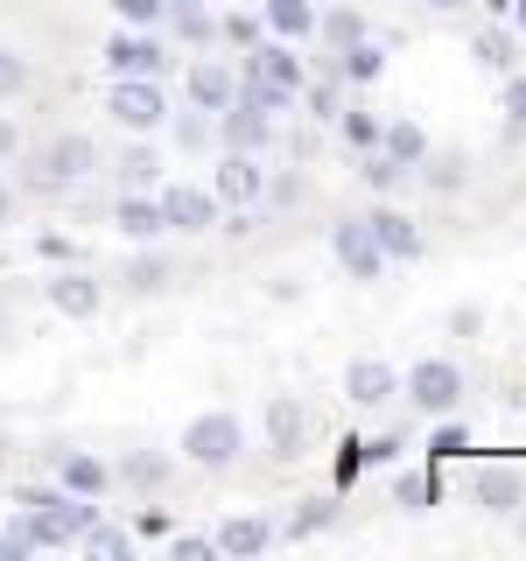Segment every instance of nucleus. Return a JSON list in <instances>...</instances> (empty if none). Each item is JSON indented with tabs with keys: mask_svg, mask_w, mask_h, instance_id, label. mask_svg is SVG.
Returning a JSON list of instances; mask_svg holds the SVG:
<instances>
[{
	"mask_svg": "<svg viewBox=\"0 0 526 561\" xmlns=\"http://www.w3.org/2000/svg\"><path fill=\"white\" fill-rule=\"evenodd\" d=\"M92 162H99V148L84 134H57L43 148V162H35V183L43 190H64V183H84V175H92Z\"/></svg>",
	"mask_w": 526,
	"mask_h": 561,
	"instance_id": "423d86ee",
	"label": "nucleus"
},
{
	"mask_svg": "<svg viewBox=\"0 0 526 561\" xmlns=\"http://www.w3.org/2000/svg\"><path fill=\"white\" fill-rule=\"evenodd\" d=\"M344 393L358 400V408H386V400L400 393V373H393L386 358H358V365L344 373Z\"/></svg>",
	"mask_w": 526,
	"mask_h": 561,
	"instance_id": "4468645a",
	"label": "nucleus"
},
{
	"mask_svg": "<svg viewBox=\"0 0 526 561\" xmlns=\"http://www.w3.org/2000/svg\"><path fill=\"white\" fill-rule=\"evenodd\" d=\"M119 183H127V190H155V183H162L155 148H127V154H119Z\"/></svg>",
	"mask_w": 526,
	"mask_h": 561,
	"instance_id": "c756f323",
	"label": "nucleus"
},
{
	"mask_svg": "<svg viewBox=\"0 0 526 561\" xmlns=\"http://www.w3.org/2000/svg\"><path fill=\"white\" fill-rule=\"evenodd\" d=\"M57 484L78 491V499H99V491L113 484V470H105L99 456H84V449H64V456H57Z\"/></svg>",
	"mask_w": 526,
	"mask_h": 561,
	"instance_id": "f3484780",
	"label": "nucleus"
},
{
	"mask_svg": "<svg viewBox=\"0 0 526 561\" xmlns=\"http://www.w3.org/2000/svg\"><path fill=\"white\" fill-rule=\"evenodd\" d=\"M428 8H443V14H449V8H464V0H428Z\"/></svg>",
	"mask_w": 526,
	"mask_h": 561,
	"instance_id": "5fc2aeb1",
	"label": "nucleus"
},
{
	"mask_svg": "<svg viewBox=\"0 0 526 561\" xmlns=\"http://www.w3.org/2000/svg\"><path fill=\"white\" fill-rule=\"evenodd\" d=\"M169 470H175V463H169L162 449H127V463H119L113 478L127 484V491H162V484H169Z\"/></svg>",
	"mask_w": 526,
	"mask_h": 561,
	"instance_id": "4be33fe9",
	"label": "nucleus"
},
{
	"mask_svg": "<svg viewBox=\"0 0 526 561\" xmlns=\"http://www.w3.org/2000/svg\"><path fill=\"white\" fill-rule=\"evenodd\" d=\"M183 92H190V105H197V113H225V105H232V92H239V78L225 64H197L183 78Z\"/></svg>",
	"mask_w": 526,
	"mask_h": 561,
	"instance_id": "dca6fc26",
	"label": "nucleus"
},
{
	"mask_svg": "<svg viewBox=\"0 0 526 561\" xmlns=\"http://www.w3.org/2000/svg\"><path fill=\"white\" fill-rule=\"evenodd\" d=\"M358 175H365V183L379 190V197H393V190L408 183V162H393L386 148H365V169H358Z\"/></svg>",
	"mask_w": 526,
	"mask_h": 561,
	"instance_id": "cd10ccee",
	"label": "nucleus"
},
{
	"mask_svg": "<svg viewBox=\"0 0 526 561\" xmlns=\"http://www.w3.org/2000/svg\"><path fill=\"white\" fill-rule=\"evenodd\" d=\"M302 443H309V414L295 408L288 393H274V400H267V449L295 463V456H302Z\"/></svg>",
	"mask_w": 526,
	"mask_h": 561,
	"instance_id": "ddd939ff",
	"label": "nucleus"
},
{
	"mask_svg": "<svg viewBox=\"0 0 526 561\" xmlns=\"http://www.w3.org/2000/svg\"><path fill=\"white\" fill-rule=\"evenodd\" d=\"M105 113H113L127 134H148V127H162V119H169V105H162V84H155V78H113Z\"/></svg>",
	"mask_w": 526,
	"mask_h": 561,
	"instance_id": "20e7f679",
	"label": "nucleus"
},
{
	"mask_svg": "<svg viewBox=\"0 0 526 561\" xmlns=\"http://www.w3.org/2000/svg\"><path fill=\"white\" fill-rule=\"evenodd\" d=\"M218 540H197V534H175V561H210Z\"/></svg>",
	"mask_w": 526,
	"mask_h": 561,
	"instance_id": "de8ad7c7",
	"label": "nucleus"
},
{
	"mask_svg": "<svg viewBox=\"0 0 526 561\" xmlns=\"http://www.w3.org/2000/svg\"><path fill=\"white\" fill-rule=\"evenodd\" d=\"M162 280H169V260L162 253H140L134 267H127V295H155Z\"/></svg>",
	"mask_w": 526,
	"mask_h": 561,
	"instance_id": "72a5a7b5",
	"label": "nucleus"
},
{
	"mask_svg": "<svg viewBox=\"0 0 526 561\" xmlns=\"http://www.w3.org/2000/svg\"><path fill=\"white\" fill-rule=\"evenodd\" d=\"M302 92H309V113H316V119H338V113H344V84H338V78L302 84Z\"/></svg>",
	"mask_w": 526,
	"mask_h": 561,
	"instance_id": "4c0bfd02",
	"label": "nucleus"
},
{
	"mask_svg": "<svg viewBox=\"0 0 526 561\" xmlns=\"http://www.w3.org/2000/svg\"><path fill=\"white\" fill-rule=\"evenodd\" d=\"M400 449H408V435L393 428V435H379V443H365V463H393Z\"/></svg>",
	"mask_w": 526,
	"mask_h": 561,
	"instance_id": "49530a36",
	"label": "nucleus"
},
{
	"mask_svg": "<svg viewBox=\"0 0 526 561\" xmlns=\"http://www.w3.org/2000/svg\"><path fill=\"white\" fill-rule=\"evenodd\" d=\"M14 92H28V64L14 49H0V99H14Z\"/></svg>",
	"mask_w": 526,
	"mask_h": 561,
	"instance_id": "a19ab883",
	"label": "nucleus"
},
{
	"mask_svg": "<svg viewBox=\"0 0 526 561\" xmlns=\"http://www.w3.org/2000/svg\"><path fill=\"white\" fill-rule=\"evenodd\" d=\"M330 253H338V267L351 280H379L386 253L373 245V232H365V218H338V232H330Z\"/></svg>",
	"mask_w": 526,
	"mask_h": 561,
	"instance_id": "0eeeda50",
	"label": "nucleus"
},
{
	"mask_svg": "<svg viewBox=\"0 0 526 561\" xmlns=\"http://www.w3.org/2000/svg\"><path fill=\"white\" fill-rule=\"evenodd\" d=\"M162 14H169V22H175V35H183L190 49L218 43V14H210L204 0H162Z\"/></svg>",
	"mask_w": 526,
	"mask_h": 561,
	"instance_id": "6ab92c4d",
	"label": "nucleus"
},
{
	"mask_svg": "<svg viewBox=\"0 0 526 561\" xmlns=\"http://www.w3.org/2000/svg\"><path fill=\"white\" fill-rule=\"evenodd\" d=\"M155 204H162V225H169V232H210V225H218V197H210V190L175 183Z\"/></svg>",
	"mask_w": 526,
	"mask_h": 561,
	"instance_id": "1a4fd4ad",
	"label": "nucleus"
},
{
	"mask_svg": "<svg viewBox=\"0 0 526 561\" xmlns=\"http://www.w3.org/2000/svg\"><path fill=\"white\" fill-rule=\"evenodd\" d=\"M78 548H92V554H113V561L127 554V561H134V534H119V526H99V519H92V534H84Z\"/></svg>",
	"mask_w": 526,
	"mask_h": 561,
	"instance_id": "c9c22d12",
	"label": "nucleus"
},
{
	"mask_svg": "<svg viewBox=\"0 0 526 561\" xmlns=\"http://www.w3.org/2000/svg\"><path fill=\"white\" fill-rule=\"evenodd\" d=\"M414 169H421V183H428L435 197H449V190L464 183V162H456V154H421Z\"/></svg>",
	"mask_w": 526,
	"mask_h": 561,
	"instance_id": "2f4dec72",
	"label": "nucleus"
},
{
	"mask_svg": "<svg viewBox=\"0 0 526 561\" xmlns=\"http://www.w3.org/2000/svg\"><path fill=\"white\" fill-rule=\"evenodd\" d=\"M358 478H365V443L351 435V443L338 449V484H358Z\"/></svg>",
	"mask_w": 526,
	"mask_h": 561,
	"instance_id": "79ce46f5",
	"label": "nucleus"
},
{
	"mask_svg": "<svg viewBox=\"0 0 526 561\" xmlns=\"http://www.w3.org/2000/svg\"><path fill=\"white\" fill-rule=\"evenodd\" d=\"M408 400L421 414H449L456 400H464V365H449V358H421L414 373H408Z\"/></svg>",
	"mask_w": 526,
	"mask_h": 561,
	"instance_id": "39448f33",
	"label": "nucleus"
},
{
	"mask_svg": "<svg viewBox=\"0 0 526 561\" xmlns=\"http://www.w3.org/2000/svg\"><path fill=\"white\" fill-rule=\"evenodd\" d=\"M0 554H8V548H0Z\"/></svg>",
	"mask_w": 526,
	"mask_h": 561,
	"instance_id": "6e6d98bb",
	"label": "nucleus"
},
{
	"mask_svg": "<svg viewBox=\"0 0 526 561\" xmlns=\"http://www.w3.org/2000/svg\"><path fill=\"white\" fill-rule=\"evenodd\" d=\"M379 148L393 154V162H408V169H414L421 154H428V134H421L414 119H386V127H379Z\"/></svg>",
	"mask_w": 526,
	"mask_h": 561,
	"instance_id": "b1692460",
	"label": "nucleus"
},
{
	"mask_svg": "<svg viewBox=\"0 0 526 561\" xmlns=\"http://www.w3.org/2000/svg\"><path fill=\"white\" fill-rule=\"evenodd\" d=\"M505 113L513 127H526V70H505Z\"/></svg>",
	"mask_w": 526,
	"mask_h": 561,
	"instance_id": "c03bdc74",
	"label": "nucleus"
},
{
	"mask_svg": "<svg viewBox=\"0 0 526 561\" xmlns=\"http://www.w3.org/2000/svg\"><path fill=\"white\" fill-rule=\"evenodd\" d=\"M113 14L127 28H148V22H162V0H113Z\"/></svg>",
	"mask_w": 526,
	"mask_h": 561,
	"instance_id": "ea45409f",
	"label": "nucleus"
},
{
	"mask_svg": "<svg viewBox=\"0 0 526 561\" xmlns=\"http://www.w3.org/2000/svg\"><path fill=\"white\" fill-rule=\"evenodd\" d=\"M365 232H373V245H379L386 260H421V232H414V218H408V210L379 204L373 218H365Z\"/></svg>",
	"mask_w": 526,
	"mask_h": 561,
	"instance_id": "f8f14e48",
	"label": "nucleus"
},
{
	"mask_svg": "<svg viewBox=\"0 0 526 561\" xmlns=\"http://www.w3.org/2000/svg\"><path fill=\"white\" fill-rule=\"evenodd\" d=\"M478 330H484V309H449V337H478Z\"/></svg>",
	"mask_w": 526,
	"mask_h": 561,
	"instance_id": "a18cd8bd",
	"label": "nucleus"
},
{
	"mask_svg": "<svg viewBox=\"0 0 526 561\" xmlns=\"http://www.w3.org/2000/svg\"><path fill=\"white\" fill-rule=\"evenodd\" d=\"M513 14H519V35H526V0H513Z\"/></svg>",
	"mask_w": 526,
	"mask_h": 561,
	"instance_id": "864d4df0",
	"label": "nucleus"
},
{
	"mask_svg": "<svg viewBox=\"0 0 526 561\" xmlns=\"http://www.w3.org/2000/svg\"><path fill=\"white\" fill-rule=\"evenodd\" d=\"M393 499L408 505V513H428V505L443 499V478H435V470H408V478L393 484Z\"/></svg>",
	"mask_w": 526,
	"mask_h": 561,
	"instance_id": "bb28decb",
	"label": "nucleus"
},
{
	"mask_svg": "<svg viewBox=\"0 0 526 561\" xmlns=\"http://www.w3.org/2000/svg\"><path fill=\"white\" fill-rule=\"evenodd\" d=\"M239 449H245V428H239V414H197L183 428V456L197 470H225V463H239Z\"/></svg>",
	"mask_w": 526,
	"mask_h": 561,
	"instance_id": "f03ea898",
	"label": "nucleus"
},
{
	"mask_svg": "<svg viewBox=\"0 0 526 561\" xmlns=\"http://www.w3.org/2000/svg\"><path fill=\"white\" fill-rule=\"evenodd\" d=\"M92 519H99V505L57 484L49 499L22 505V519L0 534V548H8V554H28V548H78V540L92 534Z\"/></svg>",
	"mask_w": 526,
	"mask_h": 561,
	"instance_id": "f257e3e1",
	"label": "nucleus"
},
{
	"mask_svg": "<svg viewBox=\"0 0 526 561\" xmlns=\"http://www.w3.org/2000/svg\"><path fill=\"white\" fill-rule=\"evenodd\" d=\"M260 197H267V204H302V175H267Z\"/></svg>",
	"mask_w": 526,
	"mask_h": 561,
	"instance_id": "37998d69",
	"label": "nucleus"
},
{
	"mask_svg": "<svg viewBox=\"0 0 526 561\" xmlns=\"http://www.w3.org/2000/svg\"><path fill=\"white\" fill-rule=\"evenodd\" d=\"M484 14H513V0H484Z\"/></svg>",
	"mask_w": 526,
	"mask_h": 561,
	"instance_id": "603ef678",
	"label": "nucleus"
},
{
	"mask_svg": "<svg viewBox=\"0 0 526 561\" xmlns=\"http://www.w3.org/2000/svg\"><path fill=\"white\" fill-rule=\"evenodd\" d=\"M379 127H386V119H379V113H365V105H351V113H338V134H344L358 154H365V148H379Z\"/></svg>",
	"mask_w": 526,
	"mask_h": 561,
	"instance_id": "c85d7f7f",
	"label": "nucleus"
},
{
	"mask_svg": "<svg viewBox=\"0 0 526 561\" xmlns=\"http://www.w3.org/2000/svg\"><path fill=\"white\" fill-rule=\"evenodd\" d=\"M239 78H260V84H274V92H288V99H302V84H309V70L302 57H295V43H253V49H239Z\"/></svg>",
	"mask_w": 526,
	"mask_h": 561,
	"instance_id": "7ed1b4c3",
	"label": "nucleus"
},
{
	"mask_svg": "<svg viewBox=\"0 0 526 561\" xmlns=\"http://www.w3.org/2000/svg\"><path fill=\"white\" fill-rule=\"evenodd\" d=\"M330 519H338V505H330V499H309V513H295L288 534H295V540H302V534H323Z\"/></svg>",
	"mask_w": 526,
	"mask_h": 561,
	"instance_id": "58836bf2",
	"label": "nucleus"
},
{
	"mask_svg": "<svg viewBox=\"0 0 526 561\" xmlns=\"http://www.w3.org/2000/svg\"><path fill=\"white\" fill-rule=\"evenodd\" d=\"M210 134H218L225 148H239V154H260V148H267V140H274V119L260 113V105L232 99V105H225V113H218V127H210Z\"/></svg>",
	"mask_w": 526,
	"mask_h": 561,
	"instance_id": "9d476101",
	"label": "nucleus"
},
{
	"mask_svg": "<svg viewBox=\"0 0 526 561\" xmlns=\"http://www.w3.org/2000/svg\"><path fill=\"white\" fill-rule=\"evenodd\" d=\"M210 140H218V134H210V119L197 113V105H190V113H183V119H175V148H183V154H204V148H210Z\"/></svg>",
	"mask_w": 526,
	"mask_h": 561,
	"instance_id": "f704fd0d",
	"label": "nucleus"
},
{
	"mask_svg": "<svg viewBox=\"0 0 526 561\" xmlns=\"http://www.w3.org/2000/svg\"><path fill=\"white\" fill-rule=\"evenodd\" d=\"M14 140H22V134H14V119L0 113V162H8V154H14Z\"/></svg>",
	"mask_w": 526,
	"mask_h": 561,
	"instance_id": "8fccbe9b",
	"label": "nucleus"
},
{
	"mask_svg": "<svg viewBox=\"0 0 526 561\" xmlns=\"http://www.w3.org/2000/svg\"><path fill=\"white\" fill-rule=\"evenodd\" d=\"M218 35H225L232 49H253V43H267V28H260V8H253V14H245V8H232V14L218 22Z\"/></svg>",
	"mask_w": 526,
	"mask_h": 561,
	"instance_id": "473e14b6",
	"label": "nucleus"
},
{
	"mask_svg": "<svg viewBox=\"0 0 526 561\" xmlns=\"http://www.w3.org/2000/svg\"><path fill=\"white\" fill-rule=\"evenodd\" d=\"M113 225H119L127 239H155V232H169V225H162V204H155V197H140V190H119Z\"/></svg>",
	"mask_w": 526,
	"mask_h": 561,
	"instance_id": "aec40b11",
	"label": "nucleus"
},
{
	"mask_svg": "<svg viewBox=\"0 0 526 561\" xmlns=\"http://www.w3.org/2000/svg\"><path fill=\"white\" fill-rule=\"evenodd\" d=\"M260 28L281 43H309L316 35V0H260Z\"/></svg>",
	"mask_w": 526,
	"mask_h": 561,
	"instance_id": "2eb2a0df",
	"label": "nucleus"
},
{
	"mask_svg": "<svg viewBox=\"0 0 526 561\" xmlns=\"http://www.w3.org/2000/svg\"><path fill=\"white\" fill-rule=\"evenodd\" d=\"M379 70H386L379 43H351V49H338V70H330V78H338V84H373Z\"/></svg>",
	"mask_w": 526,
	"mask_h": 561,
	"instance_id": "5701e85b",
	"label": "nucleus"
},
{
	"mask_svg": "<svg viewBox=\"0 0 526 561\" xmlns=\"http://www.w3.org/2000/svg\"><path fill=\"white\" fill-rule=\"evenodd\" d=\"M260 183H267V169H260V154H239V148H225V162L218 175H210V197L218 204H260Z\"/></svg>",
	"mask_w": 526,
	"mask_h": 561,
	"instance_id": "6e6552de",
	"label": "nucleus"
},
{
	"mask_svg": "<svg viewBox=\"0 0 526 561\" xmlns=\"http://www.w3.org/2000/svg\"><path fill=\"white\" fill-rule=\"evenodd\" d=\"M49 302L84 323V316H99V280H92V274H78V267H64L57 280H49Z\"/></svg>",
	"mask_w": 526,
	"mask_h": 561,
	"instance_id": "a211bd4d",
	"label": "nucleus"
},
{
	"mask_svg": "<svg viewBox=\"0 0 526 561\" xmlns=\"http://www.w3.org/2000/svg\"><path fill=\"white\" fill-rule=\"evenodd\" d=\"M478 64H484V70H519V43H513L505 28H484V35H478Z\"/></svg>",
	"mask_w": 526,
	"mask_h": 561,
	"instance_id": "7c9ffc66",
	"label": "nucleus"
},
{
	"mask_svg": "<svg viewBox=\"0 0 526 561\" xmlns=\"http://www.w3.org/2000/svg\"><path fill=\"white\" fill-rule=\"evenodd\" d=\"M43 260H70V239L64 232H43Z\"/></svg>",
	"mask_w": 526,
	"mask_h": 561,
	"instance_id": "09e8293b",
	"label": "nucleus"
},
{
	"mask_svg": "<svg viewBox=\"0 0 526 561\" xmlns=\"http://www.w3.org/2000/svg\"><path fill=\"white\" fill-rule=\"evenodd\" d=\"M316 35H323L330 49H351V43H365V14L351 8V0H330V8H316Z\"/></svg>",
	"mask_w": 526,
	"mask_h": 561,
	"instance_id": "412c9836",
	"label": "nucleus"
},
{
	"mask_svg": "<svg viewBox=\"0 0 526 561\" xmlns=\"http://www.w3.org/2000/svg\"><path fill=\"white\" fill-rule=\"evenodd\" d=\"M162 43H148V35H127L119 28L113 43H105V70H113V78H162Z\"/></svg>",
	"mask_w": 526,
	"mask_h": 561,
	"instance_id": "9b49d317",
	"label": "nucleus"
},
{
	"mask_svg": "<svg viewBox=\"0 0 526 561\" xmlns=\"http://www.w3.org/2000/svg\"><path fill=\"white\" fill-rule=\"evenodd\" d=\"M478 505L484 513H519V470H478Z\"/></svg>",
	"mask_w": 526,
	"mask_h": 561,
	"instance_id": "393cba45",
	"label": "nucleus"
},
{
	"mask_svg": "<svg viewBox=\"0 0 526 561\" xmlns=\"http://www.w3.org/2000/svg\"><path fill=\"white\" fill-rule=\"evenodd\" d=\"M464 449H470V428H456V421H443V428L428 435V463H456Z\"/></svg>",
	"mask_w": 526,
	"mask_h": 561,
	"instance_id": "e433bc0d",
	"label": "nucleus"
},
{
	"mask_svg": "<svg viewBox=\"0 0 526 561\" xmlns=\"http://www.w3.org/2000/svg\"><path fill=\"white\" fill-rule=\"evenodd\" d=\"M267 540H274L267 519H225V526H218V554H260Z\"/></svg>",
	"mask_w": 526,
	"mask_h": 561,
	"instance_id": "a878e982",
	"label": "nucleus"
},
{
	"mask_svg": "<svg viewBox=\"0 0 526 561\" xmlns=\"http://www.w3.org/2000/svg\"><path fill=\"white\" fill-rule=\"evenodd\" d=\"M8 218H14V190L0 183V225H8Z\"/></svg>",
	"mask_w": 526,
	"mask_h": 561,
	"instance_id": "3c124183",
	"label": "nucleus"
}]
</instances>
